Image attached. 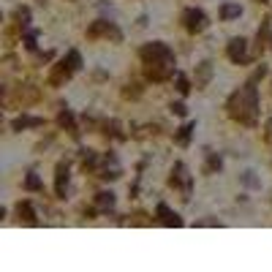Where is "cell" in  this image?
I'll use <instances>...</instances> for the list:
<instances>
[{"mask_svg": "<svg viewBox=\"0 0 272 272\" xmlns=\"http://www.w3.org/2000/svg\"><path fill=\"white\" fill-rule=\"evenodd\" d=\"M38 3H44V0H38Z\"/></svg>", "mask_w": 272, "mask_h": 272, "instance_id": "obj_33", "label": "cell"}, {"mask_svg": "<svg viewBox=\"0 0 272 272\" xmlns=\"http://www.w3.org/2000/svg\"><path fill=\"white\" fill-rule=\"evenodd\" d=\"M256 3H270V0H256Z\"/></svg>", "mask_w": 272, "mask_h": 272, "instance_id": "obj_31", "label": "cell"}, {"mask_svg": "<svg viewBox=\"0 0 272 272\" xmlns=\"http://www.w3.org/2000/svg\"><path fill=\"white\" fill-rule=\"evenodd\" d=\"M264 136H267V142H272V120H267V125H264Z\"/></svg>", "mask_w": 272, "mask_h": 272, "instance_id": "obj_30", "label": "cell"}, {"mask_svg": "<svg viewBox=\"0 0 272 272\" xmlns=\"http://www.w3.org/2000/svg\"><path fill=\"white\" fill-rule=\"evenodd\" d=\"M71 76H74V68L68 66V60H60L49 68V85H52V87H63Z\"/></svg>", "mask_w": 272, "mask_h": 272, "instance_id": "obj_7", "label": "cell"}, {"mask_svg": "<svg viewBox=\"0 0 272 272\" xmlns=\"http://www.w3.org/2000/svg\"><path fill=\"white\" fill-rule=\"evenodd\" d=\"M25 188H27V190H44V183H41L38 177H35L33 171H30V174L25 177Z\"/></svg>", "mask_w": 272, "mask_h": 272, "instance_id": "obj_24", "label": "cell"}, {"mask_svg": "<svg viewBox=\"0 0 272 272\" xmlns=\"http://www.w3.org/2000/svg\"><path fill=\"white\" fill-rule=\"evenodd\" d=\"M169 185H171V188H180V190H183V199H185V202L190 199V190H193V180H190L188 169H185V163H174V169H171V177H169Z\"/></svg>", "mask_w": 272, "mask_h": 272, "instance_id": "obj_4", "label": "cell"}, {"mask_svg": "<svg viewBox=\"0 0 272 272\" xmlns=\"http://www.w3.org/2000/svg\"><path fill=\"white\" fill-rule=\"evenodd\" d=\"M226 112H229L231 120L242 122V125H256V117H258V93H256V85L245 82L239 90L229 95L226 101Z\"/></svg>", "mask_w": 272, "mask_h": 272, "instance_id": "obj_1", "label": "cell"}, {"mask_svg": "<svg viewBox=\"0 0 272 272\" xmlns=\"http://www.w3.org/2000/svg\"><path fill=\"white\" fill-rule=\"evenodd\" d=\"M103 134H106V136H115V139H125V134H120V122H117V120L103 122Z\"/></svg>", "mask_w": 272, "mask_h": 272, "instance_id": "obj_22", "label": "cell"}, {"mask_svg": "<svg viewBox=\"0 0 272 272\" xmlns=\"http://www.w3.org/2000/svg\"><path fill=\"white\" fill-rule=\"evenodd\" d=\"M212 79V63L210 60H204L196 66V90H204L207 85H210Z\"/></svg>", "mask_w": 272, "mask_h": 272, "instance_id": "obj_12", "label": "cell"}, {"mask_svg": "<svg viewBox=\"0 0 272 272\" xmlns=\"http://www.w3.org/2000/svg\"><path fill=\"white\" fill-rule=\"evenodd\" d=\"M57 125H60V128H66L68 134L74 136V139H79V128H76V122H74V115H71L68 109H63L60 115H57Z\"/></svg>", "mask_w": 272, "mask_h": 272, "instance_id": "obj_14", "label": "cell"}, {"mask_svg": "<svg viewBox=\"0 0 272 272\" xmlns=\"http://www.w3.org/2000/svg\"><path fill=\"white\" fill-rule=\"evenodd\" d=\"M144 76L153 82H166L174 76V66L171 63H144Z\"/></svg>", "mask_w": 272, "mask_h": 272, "instance_id": "obj_8", "label": "cell"}, {"mask_svg": "<svg viewBox=\"0 0 272 272\" xmlns=\"http://www.w3.org/2000/svg\"><path fill=\"white\" fill-rule=\"evenodd\" d=\"M66 188H68V163L60 161L54 166V193H57V196H66Z\"/></svg>", "mask_w": 272, "mask_h": 272, "instance_id": "obj_11", "label": "cell"}, {"mask_svg": "<svg viewBox=\"0 0 272 272\" xmlns=\"http://www.w3.org/2000/svg\"><path fill=\"white\" fill-rule=\"evenodd\" d=\"M272 33H270V22H261V27H258V33H256V44H258V52L264 49V44H270Z\"/></svg>", "mask_w": 272, "mask_h": 272, "instance_id": "obj_20", "label": "cell"}, {"mask_svg": "<svg viewBox=\"0 0 272 272\" xmlns=\"http://www.w3.org/2000/svg\"><path fill=\"white\" fill-rule=\"evenodd\" d=\"M174 87H177V93H180V95H188L190 93L188 76H185V74H174Z\"/></svg>", "mask_w": 272, "mask_h": 272, "instance_id": "obj_21", "label": "cell"}, {"mask_svg": "<svg viewBox=\"0 0 272 272\" xmlns=\"http://www.w3.org/2000/svg\"><path fill=\"white\" fill-rule=\"evenodd\" d=\"M122 95H125V98H139V95H142V85H139V82H128L125 90H122Z\"/></svg>", "mask_w": 272, "mask_h": 272, "instance_id": "obj_23", "label": "cell"}, {"mask_svg": "<svg viewBox=\"0 0 272 272\" xmlns=\"http://www.w3.org/2000/svg\"><path fill=\"white\" fill-rule=\"evenodd\" d=\"M87 38H106V41H115V44H120V41H122V33H120V27L112 25V22L95 19L93 25L87 27Z\"/></svg>", "mask_w": 272, "mask_h": 272, "instance_id": "obj_3", "label": "cell"}, {"mask_svg": "<svg viewBox=\"0 0 272 272\" xmlns=\"http://www.w3.org/2000/svg\"><path fill=\"white\" fill-rule=\"evenodd\" d=\"M66 60H68V66L74 68V71H79V68H82V54L76 52V49H71V52L66 54Z\"/></svg>", "mask_w": 272, "mask_h": 272, "instance_id": "obj_25", "label": "cell"}, {"mask_svg": "<svg viewBox=\"0 0 272 272\" xmlns=\"http://www.w3.org/2000/svg\"><path fill=\"white\" fill-rule=\"evenodd\" d=\"M139 57H142L144 63H171V66H174V52H171L166 44H161V41L144 44V47L139 49Z\"/></svg>", "mask_w": 272, "mask_h": 272, "instance_id": "obj_2", "label": "cell"}, {"mask_svg": "<svg viewBox=\"0 0 272 272\" xmlns=\"http://www.w3.org/2000/svg\"><path fill=\"white\" fill-rule=\"evenodd\" d=\"M131 223L134 226H150L153 223V218H147L144 212H134V215H131Z\"/></svg>", "mask_w": 272, "mask_h": 272, "instance_id": "obj_26", "label": "cell"}, {"mask_svg": "<svg viewBox=\"0 0 272 272\" xmlns=\"http://www.w3.org/2000/svg\"><path fill=\"white\" fill-rule=\"evenodd\" d=\"M193 128H196V125H193V122H185L183 128H177V144H180V147H188V142H190V134H193Z\"/></svg>", "mask_w": 272, "mask_h": 272, "instance_id": "obj_17", "label": "cell"}, {"mask_svg": "<svg viewBox=\"0 0 272 272\" xmlns=\"http://www.w3.org/2000/svg\"><path fill=\"white\" fill-rule=\"evenodd\" d=\"M17 215H19V221H25L27 226H38V215H35V210H33V204L30 202L17 204Z\"/></svg>", "mask_w": 272, "mask_h": 272, "instance_id": "obj_13", "label": "cell"}, {"mask_svg": "<svg viewBox=\"0 0 272 272\" xmlns=\"http://www.w3.org/2000/svg\"><path fill=\"white\" fill-rule=\"evenodd\" d=\"M22 44H25L27 52H35V30H27V33H25V41H22Z\"/></svg>", "mask_w": 272, "mask_h": 272, "instance_id": "obj_27", "label": "cell"}, {"mask_svg": "<svg viewBox=\"0 0 272 272\" xmlns=\"http://www.w3.org/2000/svg\"><path fill=\"white\" fill-rule=\"evenodd\" d=\"M44 125V117H30V115H22L11 122L14 131H22V128H41Z\"/></svg>", "mask_w": 272, "mask_h": 272, "instance_id": "obj_15", "label": "cell"}, {"mask_svg": "<svg viewBox=\"0 0 272 272\" xmlns=\"http://www.w3.org/2000/svg\"><path fill=\"white\" fill-rule=\"evenodd\" d=\"M41 98V90L35 87V85H19L17 87V93H14V98H8V101L3 103H14V106H30V103H35Z\"/></svg>", "mask_w": 272, "mask_h": 272, "instance_id": "obj_5", "label": "cell"}, {"mask_svg": "<svg viewBox=\"0 0 272 272\" xmlns=\"http://www.w3.org/2000/svg\"><path fill=\"white\" fill-rule=\"evenodd\" d=\"M218 14H221V19H237V17H242V8L237 3H223Z\"/></svg>", "mask_w": 272, "mask_h": 272, "instance_id": "obj_18", "label": "cell"}, {"mask_svg": "<svg viewBox=\"0 0 272 272\" xmlns=\"http://www.w3.org/2000/svg\"><path fill=\"white\" fill-rule=\"evenodd\" d=\"M183 25L188 33H202L207 27V14L202 8H185L183 11Z\"/></svg>", "mask_w": 272, "mask_h": 272, "instance_id": "obj_6", "label": "cell"}, {"mask_svg": "<svg viewBox=\"0 0 272 272\" xmlns=\"http://www.w3.org/2000/svg\"><path fill=\"white\" fill-rule=\"evenodd\" d=\"M95 207H98V210H112V207H115V193H112V190H101V193H98V196H95Z\"/></svg>", "mask_w": 272, "mask_h": 272, "instance_id": "obj_16", "label": "cell"}, {"mask_svg": "<svg viewBox=\"0 0 272 272\" xmlns=\"http://www.w3.org/2000/svg\"><path fill=\"white\" fill-rule=\"evenodd\" d=\"M226 54H229V60L237 63V66L248 63V41L245 38H231L229 47H226Z\"/></svg>", "mask_w": 272, "mask_h": 272, "instance_id": "obj_9", "label": "cell"}, {"mask_svg": "<svg viewBox=\"0 0 272 272\" xmlns=\"http://www.w3.org/2000/svg\"><path fill=\"white\" fill-rule=\"evenodd\" d=\"M270 49H272V38H270Z\"/></svg>", "mask_w": 272, "mask_h": 272, "instance_id": "obj_32", "label": "cell"}, {"mask_svg": "<svg viewBox=\"0 0 272 272\" xmlns=\"http://www.w3.org/2000/svg\"><path fill=\"white\" fill-rule=\"evenodd\" d=\"M155 218L161 226H169V229H177V226H183V218L177 215L174 210H169V204H158L155 207Z\"/></svg>", "mask_w": 272, "mask_h": 272, "instance_id": "obj_10", "label": "cell"}, {"mask_svg": "<svg viewBox=\"0 0 272 272\" xmlns=\"http://www.w3.org/2000/svg\"><path fill=\"white\" fill-rule=\"evenodd\" d=\"M171 112H174L177 117H185V115H188V109H185V103H171Z\"/></svg>", "mask_w": 272, "mask_h": 272, "instance_id": "obj_29", "label": "cell"}, {"mask_svg": "<svg viewBox=\"0 0 272 272\" xmlns=\"http://www.w3.org/2000/svg\"><path fill=\"white\" fill-rule=\"evenodd\" d=\"M14 22H17L22 30H27V25H30V8H27V6H19L17 11H14Z\"/></svg>", "mask_w": 272, "mask_h": 272, "instance_id": "obj_19", "label": "cell"}, {"mask_svg": "<svg viewBox=\"0 0 272 272\" xmlns=\"http://www.w3.org/2000/svg\"><path fill=\"white\" fill-rule=\"evenodd\" d=\"M218 169H221V158L210 155V161H207V171H218Z\"/></svg>", "mask_w": 272, "mask_h": 272, "instance_id": "obj_28", "label": "cell"}]
</instances>
